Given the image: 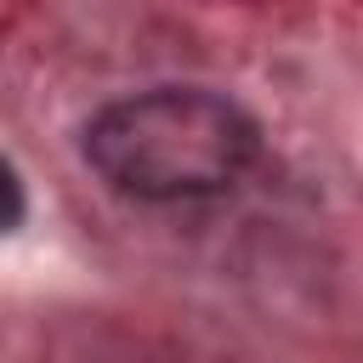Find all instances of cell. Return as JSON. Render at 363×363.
I'll list each match as a JSON object with an SVG mask.
<instances>
[{
	"label": "cell",
	"mask_w": 363,
	"mask_h": 363,
	"mask_svg": "<svg viewBox=\"0 0 363 363\" xmlns=\"http://www.w3.org/2000/svg\"><path fill=\"white\" fill-rule=\"evenodd\" d=\"M85 159L130 199H204L255 159V119L199 85H159L108 102L85 125Z\"/></svg>",
	"instance_id": "obj_1"
},
{
	"label": "cell",
	"mask_w": 363,
	"mask_h": 363,
	"mask_svg": "<svg viewBox=\"0 0 363 363\" xmlns=\"http://www.w3.org/2000/svg\"><path fill=\"white\" fill-rule=\"evenodd\" d=\"M23 210H28V199H23V182H17V170L0 159V233H11V227L23 221Z\"/></svg>",
	"instance_id": "obj_2"
}]
</instances>
